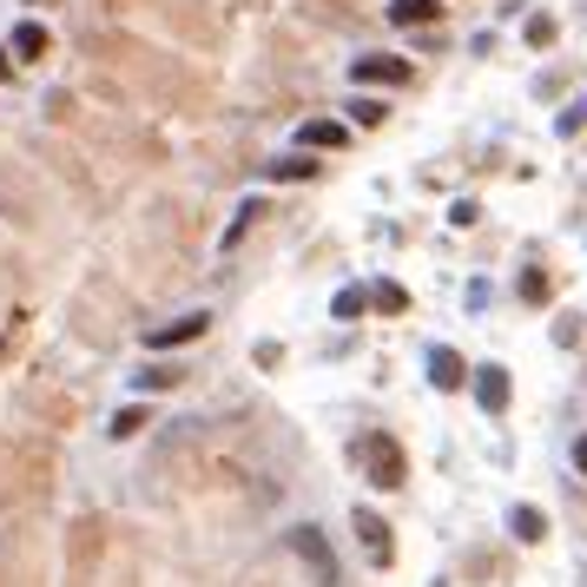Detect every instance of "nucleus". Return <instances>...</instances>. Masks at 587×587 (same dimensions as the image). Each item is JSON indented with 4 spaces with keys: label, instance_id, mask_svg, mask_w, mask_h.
Returning <instances> with one entry per match:
<instances>
[{
    "label": "nucleus",
    "instance_id": "nucleus-11",
    "mask_svg": "<svg viewBox=\"0 0 587 587\" xmlns=\"http://www.w3.org/2000/svg\"><path fill=\"white\" fill-rule=\"evenodd\" d=\"M363 311H370V291H357V284H344V291L330 297V317H337V324H350V317H363Z\"/></svg>",
    "mask_w": 587,
    "mask_h": 587
},
{
    "label": "nucleus",
    "instance_id": "nucleus-19",
    "mask_svg": "<svg viewBox=\"0 0 587 587\" xmlns=\"http://www.w3.org/2000/svg\"><path fill=\"white\" fill-rule=\"evenodd\" d=\"M522 297L542 304V297H548V278H542V271H522Z\"/></svg>",
    "mask_w": 587,
    "mask_h": 587
},
{
    "label": "nucleus",
    "instance_id": "nucleus-13",
    "mask_svg": "<svg viewBox=\"0 0 587 587\" xmlns=\"http://www.w3.org/2000/svg\"><path fill=\"white\" fill-rule=\"evenodd\" d=\"M350 119H357V126H383V119H390V106H383V99H370V93H357V99H350Z\"/></svg>",
    "mask_w": 587,
    "mask_h": 587
},
{
    "label": "nucleus",
    "instance_id": "nucleus-1",
    "mask_svg": "<svg viewBox=\"0 0 587 587\" xmlns=\"http://www.w3.org/2000/svg\"><path fill=\"white\" fill-rule=\"evenodd\" d=\"M350 456L370 469V482H377V489H403V449H396V436L370 430V436H357V449H350Z\"/></svg>",
    "mask_w": 587,
    "mask_h": 587
},
{
    "label": "nucleus",
    "instance_id": "nucleus-18",
    "mask_svg": "<svg viewBox=\"0 0 587 587\" xmlns=\"http://www.w3.org/2000/svg\"><path fill=\"white\" fill-rule=\"evenodd\" d=\"M139 430H145V410H119L112 416V436H139Z\"/></svg>",
    "mask_w": 587,
    "mask_h": 587
},
{
    "label": "nucleus",
    "instance_id": "nucleus-8",
    "mask_svg": "<svg viewBox=\"0 0 587 587\" xmlns=\"http://www.w3.org/2000/svg\"><path fill=\"white\" fill-rule=\"evenodd\" d=\"M357 535H363V548H370V562L383 568V562H390V529H383V515H370V509H357Z\"/></svg>",
    "mask_w": 587,
    "mask_h": 587
},
{
    "label": "nucleus",
    "instance_id": "nucleus-5",
    "mask_svg": "<svg viewBox=\"0 0 587 587\" xmlns=\"http://www.w3.org/2000/svg\"><path fill=\"white\" fill-rule=\"evenodd\" d=\"M423 363H430V383H436V390H463V383H469V363H463V350H449V344H430Z\"/></svg>",
    "mask_w": 587,
    "mask_h": 587
},
{
    "label": "nucleus",
    "instance_id": "nucleus-4",
    "mask_svg": "<svg viewBox=\"0 0 587 587\" xmlns=\"http://www.w3.org/2000/svg\"><path fill=\"white\" fill-rule=\"evenodd\" d=\"M205 311H185V317H172V324H159V330H145V350H178V344H192V337H205Z\"/></svg>",
    "mask_w": 587,
    "mask_h": 587
},
{
    "label": "nucleus",
    "instance_id": "nucleus-14",
    "mask_svg": "<svg viewBox=\"0 0 587 587\" xmlns=\"http://www.w3.org/2000/svg\"><path fill=\"white\" fill-rule=\"evenodd\" d=\"M509 529H515L522 542H542V529H548V522H542V509H529V502H522V509L509 515Z\"/></svg>",
    "mask_w": 587,
    "mask_h": 587
},
{
    "label": "nucleus",
    "instance_id": "nucleus-6",
    "mask_svg": "<svg viewBox=\"0 0 587 587\" xmlns=\"http://www.w3.org/2000/svg\"><path fill=\"white\" fill-rule=\"evenodd\" d=\"M469 383H476V403H482L489 416H502V410H509V370H502V363L469 370Z\"/></svg>",
    "mask_w": 587,
    "mask_h": 587
},
{
    "label": "nucleus",
    "instance_id": "nucleus-2",
    "mask_svg": "<svg viewBox=\"0 0 587 587\" xmlns=\"http://www.w3.org/2000/svg\"><path fill=\"white\" fill-rule=\"evenodd\" d=\"M350 86H410V59H396V53H363V59H350Z\"/></svg>",
    "mask_w": 587,
    "mask_h": 587
},
{
    "label": "nucleus",
    "instance_id": "nucleus-12",
    "mask_svg": "<svg viewBox=\"0 0 587 587\" xmlns=\"http://www.w3.org/2000/svg\"><path fill=\"white\" fill-rule=\"evenodd\" d=\"M271 178H317V165H311V152H284V159H271Z\"/></svg>",
    "mask_w": 587,
    "mask_h": 587
},
{
    "label": "nucleus",
    "instance_id": "nucleus-7",
    "mask_svg": "<svg viewBox=\"0 0 587 587\" xmlns=\"http://www.w3.org/2000/svg\"><path fill=\"white\" fill-rule=\"evenodd\" d=\"M291 548L317 568V587H337V562H330V548H324V535H317V529H297V535H291Z\"/></svg>",
    "mask_w": 587,
    "mask_h": 587
},
{
    "label": "nucleus",
    "instance_id": "nucleus-21",
    "mask_svg": "<svg viewBox=\"0 0 587 587\" xmlns=\"http://www.w3.org/2000/svg\"><path fill=\"white\" fill-rule=\"evenodd\" d=\"M575 469H581V476H587V436H581V443H575Z\"/></svg>",
    "mask_w": 587,
    "mask_h": 587
},
{
    "label": "nucleus",
    "instance_id": "nucleus-10",
    "mask_svg": "<svg viewBox=\"0 0 587 587\" xmlns=\"http://www.w3.org/2000/svg\"><path fill=\"white\" fill-rule=\"evenodd\" d=\"M443 13V0H390V20L396 26H430Z\"/></svg>",
    "mask_w": 587,
    "mask_h": 587
},
{
    "label": "nucleus",
    "instance_id": "nucleus-15",
    "mask_svg": "<svg viewBox=\"0 0 587 587\" xmlns=\"http://www.w3.org/2000/svg\"><path fill=\"white\" fill-rule=\"evenodd\" d=\"M370 304H377L383 317H396V311H410V297H403V284H377V291H370Z\"/></svg>",
    "mask_w": 587,
    "mask_h": 587
},
{
    "label": "nucleus",
    "instance_id": "nucleus-20",
    "mask_svg": "<svg viewBox=\"0 0 587 587\" xmlns=\"http://www.w3.org/2000/svg\"><path fill=\"white\" fill-rule=\"evenodd\" d=\"M0 79H13V53L7 46H0Z\"/></svg>",
    "mask_w": 587,
    "mask_h": 587
},
{
    "label": "nucleus",
    "instance_id": "nucleus-16",
    "mask_svg": "<svg viewBox=\"0 0 587 587\" xmlns=\"http://www.w3.org/2000/svg\"><path fill=\"white\" fill-rule=\"evenodd\" d=\"M132 383H139V390H172V383H178V370H172V363H145Z\"/></svg>",
    "mask_w": 587,
    "mask_h": 587
},
{
    "label": "nucleus",
    "instance_id": "nucleus-17",
    "mask_svg": "<svg viewBox=\"0 0 587 587\" xmlns=\"http://www.w3.org/2000/svg\"><path fill=\"white\" fill-rule=\"evenodd\" d=\"M555 33H562L555 13H535V20H529V46H555Z\"/></svg>",
    "mask_w": 587,
    "mask_h": 587
},
{
    "label": "nucleus",
    "instance_id": "nucleus-3",
    "mask_svg": "<svg viewBox=\"0 0 587 587\" xmlns=\"http://www.w3.org/2000/svg\"><path fill=\"white\" fill-rule=\"evenodd\" d=\"M344 145H350L344 119H304L297 126V152H344Z\"/></svg>",
    "mask_w": 587,
    "mask_h": 587
},
{
    "label": "nucleus",
    "instance_id": "nucleus-9",
    "mask_svg": "<svg viewBox=\"0 0 587 587\" xmlns=\"http://www.w3.org/2000/svg\"><path fill=\"white\" fill-rule=\"evenodd\" d=\"M7 53H13V59H40V53H46V26H40V20H20L13 40H7Z\"/></svg>",
    "mask_w": 587,
    "mask_h": 587
}]
</instances>
